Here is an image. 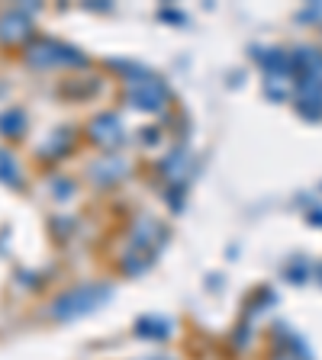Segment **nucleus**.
<instances>
[{"mask_svg":"<svg viewBox=\"0 0 322 360\" xmlns=\"http://www.w3.org/2000/svg\"><path fill=\"white\" fill-rule=\"evenodd\" d=\"M30 61H36V65H61V61H75V65H81L78 52H71V49H65V45H55V42L32 45V49H30Z\"/></svg>","mask_w":322,"mask_h":360,"instance_id":"obj_3","label":"nucleus"},{"mask_svg":"<svg viewBox=\"0 0 322 360\" xmlns=\"http://www.w3.org/2000/svg\"><path fill=\"white\" fill-rule=\"evenodd\" d=\"M0 126H4V132H7V135H16V129L23 126V116H20V112H16V116H13V112H7Z\"/></svg>","mask_w":322,"mask_h":360,"instance_id":"obj_6","label":"nucleus"},{"mask_svg":"<svg viewBox=\"0 0 322 360\" xmlns=\"http://www.w3.org/2000/svg\"><path fill=\"white\" fill-rule=\"evenodd\" d=\"M0 177H4V180H20V171H16L13 158L4 155V151H0Z\"/></svg>","mask_w":322,"mask_h":360,"instance_id":"obj_5","label":"nucleus"},{"mask_svg":"<svg viewBox=\"0 0 322 360\" xmlns=\"http://www.w3.org/2000/svg\"><path fill=\"white\" fill-rule=\"evenodd\" d=\"M90 132H94V139H97L100 145L120 142V120H116V116H100V120H94Z\"/></svg>","mask_w":322,"mask_h":360,"instance_id":"obj_4","label":"nucleus"},{"mask_svg":"<svg viewBox=\"0 0 322 360\" xmlns=\"http://www.w3.org/2000/svg\"><path fill=\"white\" fill-rule=\"evenodd\" d=\"M280 360H290V357H280Z\"/></svg>","mask_w":322,"mask_h":360,"instance_id":"obj_7","label":"nucleus"},{"mask_svg":"<svg viewBox=\"0 0 322 360\" xmlns=\"http://www.w3.org/2000/svg\"><path fill=\"white\" fill-rule=\"evenodd\" d=\"M104 300H106L104 286H78V290H71L68 296H61V300L55 302L52 312L58 315V319H75V315H84V312H90V309H97Z\"/></svg>","mask_w":322,"mask_h":360,"instance_id":"obj_1","label":"nucleus"},{"mask_svg":"<svg viewBox=\"0 0 322 360\" xmlns=\"http://www.w3.org/2000/svg\"><path fill=\"white\" fill-rule=\"evenodd\" d=\"M139 110H161L165 103V87L155 81V77H142V81H132V94H129Z\"/></svg>","mask_w":322,"mask_h":360,"instance_id":"obj_2","label":"nucleus"}]
</instances>
